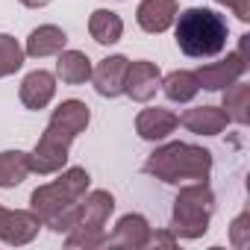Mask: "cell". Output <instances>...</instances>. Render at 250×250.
Returning <instances> with one entry per match:
<instances>
[{
	"label": "cell",
	"instance_id": "cell-1",
	"mask_svg": "<svg viewBox=\"0 0 250 250\" xmlns=\"http://www.w3.org/2000/svg\"><path fill=\"white\" fill-rule=\"evenodd\" d=\"M177 21V44L186 56H215L224 50L227 44V21L212 12V9H186L183 15L174 18Z\"/></svg>",
	"mask_w": 250,
	"mask_h": 250
},
{
	"label": "cell",
	"instance_id": "cell-2",
	"mask_svg": "<svg viewBox=\"0 0 250 250\" xmlns=\"http://www.w3.org/2000/svg\"><path fill=\"white\" fill-rule=\"evenodd\" d=\"M209 165H212L209 150H200L191 145H168L147 159L145 171L156 174L165 183H180V180H203Z\"/></svg>",
	"mask_w": 250,
	"mask_h": 250
},
{
	"label": "cell",
	"instance_id": "cell-3",
	"mask_svg": "<svg viewBox=\"0 0 250 250\" xmlns=\"http://www.w3.org/2000/svg\"><path fill=\"white\" fill-rule=\"evenodd\" d=\"M88 188V174L83 168H71L68 174H62L56 183L42 186L39 191H33V215L39 221H53L56 215H62L65 209H71Z\"/></svg>",
	"mask_w": 250,
	"mask_h": 250
},
{
	"label": "cell",
	"instance_id": "cell-4",
	"mask_svg": "<svg viewBox=\"0 0 250 250\" xmlns=\"http://www.w3.org/2000/svg\"><path fill=\"white\" fill-rule=\"evenodd\" d=\"M209 212H212V191L206 186L197 183L191 188H183L174 206V229L186 238H197L206 232Z\"/></svg>",
	"mask_w": 250,
	"mask_h": 250
},
{
	"label": "cell",
	"instance_id": "cell-5",
	"mask_svg": "<svg viewBox=\"0 0 250 250\" xmlns=\"http://www.w3.org/2000/svg\"><path fill=\"white\" fill-rule=\"evenodd\" d=\"M68 147H71V136L47 127L44 136L36 145V153L30 156V171H36V174H53V171H59L65 165V159H68Z\"/></svg>",
	"mask_w": 250,
	"mask_h": 250
},
{
	"label": "cell",
	"instance_id": "cell-6",
	"mask_svg": "<svg viewBox=\"0 0 250 250\" xmlns=\"http://www.w3.org/2000/svg\"><path fill=\"white\" fill-rule=\"evenodd\" d=\"M162 85V74L153 62H130L127 77H124V91L133 100H150L156 88Z\"/></svg>",
	"mask_w": 250,
	"mask_h": 250
},
{
	"label": "cell",
	"instance_id": "cell-7",
	"mask_svg": "<svg viewBox=\"0 0 250 250\" xmlns=\"http://www.w3.org/2000/svg\"><path fill=\"white\" fill-rule=\"evenodd\" d=\"M127 65H130V59H124V56H109V59H103V62L91 71V80H94L97 94H103V97H118V94H124V77H127Z\"/></svg>",
	"mask_w": 250,
	"mask_h": 250
},
{
	"label": "cell",
	"instance_id": "cell-8",
	"mask_svg": "<svg viewBox=\"0 0 250 250\" xmlns=\"http://www.w3.org/2000/svg\"><path fill=\"white\" fill-rule=\"evenodd\" d=\"M56 94V77L50 71H33L21 83V103L27 109H44Z\"/></svg>",
	"mask_w": 250,
	"mask_h": 250
},
{
	"label": "cell",
	"instance_id": "cell-9",
	"mask_svg": "<svg viewBox=\"0 0 250 250\" xmlns=\"http://www.w3.org/2000/svg\"><path fill=\"white\" fill-rule=\"evenodd\" d=\"M244 59H241V53H229L224 62H215V65H206V68H200L197 71V83L203 85V88H224V85H229L232 80H238L241 74H244Z\"/></svg>",
	"mask_w": 250,
	"mask_h": 250
},
{
	"label": "cell",
	"instance_id": "cell-10",
	"mask_svg": "<svg viewBox=\"0 0 250 250\" xmlns=\"http://www.w3.org/2000/svg\"><path fill=\"white\" fill-rule=\"evenodd\" d=\"M177 115L174 112H168V109H145L139 118H136V130H139V136L142 139H147V142H162L165 136H171L174 130H177Z\"/></svg>",
	"mask_w": 250,
	"mask_h": 250
},
{
	"label": "cell",
	"instance_id": "cell-11",
	"mask_svg": "<svg viewBox=\"0 0 250 250\" xmlns=\"http://www.w3.org/2000/svg\"><path fill=\"white\" fill-rule=\"evenodd\" d=\"M177 18V0H145L139 6V27L147 33H165Z\"/></svg>",
	"mask_w": 250,
	"mask_h": 250
},
{
	"label": "cell",
	"instance_id": "cell-12",
	"mask_svg": "<svg viewBox=\"0 0 250 250\" xmlns=\"http://www.w3.org/2000/svg\"><path fill=\"white\" fill-rule=\"evenodd\" d=\"M88 118H91V115H88V106H85L83 100H65V103L53 112L50 127L74 139L77 133H83V130L88 127Z\"/></svg>",
	"mask_w": 250,
	"mask_h": 250
},
{
	"label": "cell",
	"instance_id": "cell-13",
	"mask_svg": "<svg viewBox=\"0 0 250 250\" xmlns=\"http://www.w3.org/2000/svg\"><path fill=\"white\" fill-rule=\"evenodd\" d=\"M115 209V200L109 191H91L83 203H80V215H77V227L85 229H103L109 212Z\"/></svg>",
	"mask_w": 250,
	"mask_h": 250
},
{
	"label": "cell",
	"instance_id": "cell-14",
	"mask_svg": "<svg viewBox=\"0 0 250 250\" xmlns=\"http://www.w3.org/2000/svg\"><path fill=\"white\" fill-rule=\"evenodd\" d=\"M183 127H188L191 133H197V136H215V133H221L224 127H227V112H221V109H215V106H200V109H188L183 118H177Z\"/></svg>",
	"mask_w": 250,
	"mask_h": 250
},
{
	"label": "cell",
	"instance_id": "cell-15",
	"mask_svg": "<svg viewBox=\"0 0 250 250\" xmlns=\"http://www.w3.org/2000/svg\"><path fill=\"white\" fill-rule=\"evenodd\" d=\"M65 42H68L65 30H59V27H53V24H44V27H39V30L30 33V39H27V53L36 56V59L53 56V53H62Z\"/></svg>",
	"mask_w": 250,
	"mask_h": 250
},
{
	"label": "cell",
	"instance_id": "cell-16",
	"mask_svg": "<svg viewBox=\"0 0 250 250\" xmlns=\"http://www.w3.org/2000/svg\"><path fill=\"white\" fill-rule=\"evenodd\" d=\"M42 221L33 212H6V221L0 227V238L9 244H24L39 232Z\"/></svg>",
	"mask_w": 250,
	"mask_h": 250
},
{
	"label": "cell",
	"instance_id": "cell-17",
	"mask_svg": "<svg viewBox=\"0 0 250 250\" xmlns=\"http://www.w3.org/2000/svg\"><path fill=\"white\" fill-rule=\"evenodd\" d=\"M56 77L68 85H80V83L91 80V59L80 50H62L59 62H56Z\"/></svg>",
	"mask_w": 250,
	"mask_h": 250
},
{
	"label": "cell",
	"instance_id": "cell-18",
	"mask_svg": "<svg viewBox=\"0 0 250 250\" xmlns=\"http://www.w3.org/2000/svg\"><path fill=\"white\" fill-rule=\"evenodd\" d=\"M150 238V227L142 215H127L118 221V229L115 235H109L106 241L109 244H133V247H145Z\"/></svg>",
	"mask_w": 250,
	"mask_h": 250
},
{
	"label": "cell",
	"instance_id": "cell-19",
	"mask_svg": "<svg viewBox=\"0 0 250 250\" xmlns=\"http://www.w3.org/2000/svg\"><path fill=\"white\" fill-rule=\"evenodd\" d=\"M88 33H91V39L97 44H115L121 39V33H124V24H121V18L115 12L97 9L91 15V21H88Z\"/></svg>",
	"mask_w": 250,
	"mask_h": 250
},
{
	"label": "cell",
	"instance_id": "cell-20",
	"mask_svg": "<svg viewBox=\"0 0 250 250\" xmlns=\"http://www.w3.org/2000/svg\"><path fill=\"white\" fill-rule=\"evenodd\" d=\"M27 174H30V156L27 153H21V150L0 153V186L3 188L18 186Z\"/></svg>",
	"mask_w": 250,
	"mask_h": 250
},
{
	"label": "cell",
	"instance_id": "cell-21",
	"mask_svg": "<svg viewBox=\"0 0 250 250\" xmlns=\"http://www.w3.org/2000/svg\"><path fill=\"white\" fill-rule=\"evenodd\" d=\"M162 85H165V94L171 100H177V103H186L200 91L197 74H191V71H174V74H168L162 80Z\"/></svg>",
	"mask_w": 250,
	"mask_h": 250
},
{
	"label": "cell",
	"instance_id": "cell-22",
	"mask_svg": "<svg viewBox=\"0 0 250 250\" xmlns=\"http://www.w3.org/2000/svg\"><path fill=\"white\" fill-rule=\"evenodd\" d=\"M24 65V50L12 36H0V77H9Z\"/></svg>",
	"mask_w": 250,
	"mask_h": 250
},
{
	"label": "cell",
	"instance_id": "cell-23",
	"mask_svg": "<svg viewBox=\"0 0 250 250\" xmlns=\"http://www.w3.org/2000/svg\"><path fill=\"white\" fill-rule=\"evenodd\" d=\"M247 103H250V88H247V85H232V88H227V94H224L227 118L244 124V121H247Z\"/></svg>",
	"mask_w": 250,
	"mask_h": 250
},
{
	"label": "cell",
	"instance_id": "cell-24",
	"mask_svg": "<svg viewBox=\"0 0 250 250\" xmlns=\"http://www.w3.org/2000/svg\"><path fill=\"white\" fill-rule=\"evenodd\" d=\"M229 6L235 9V15H238L241 21L250 18V0H229Z\"/></svg>",
	"mask_w": 250,
	"mask_h": 250
},
{
	"label": "cell",
	"instance_id": "cell-25",
	"mask_svg": "<svg viewBox=\"0 0 250 250\" xmlns=\"http://www.w3.org/2000/svg\"><path fill=\"white\" fill-rule=\"evenodd\" d=\"M21 3H24V6H33V9H36V6H47L50 0H21Z\"/></svg>",
	"mask_w": 250,
	"mask_h": 250
}]
</instances>
